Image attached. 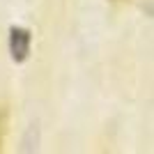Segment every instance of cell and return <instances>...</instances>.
I'll return each instance as SVG.
<instances>
[{"instance_id": "1", "label": "cell", "mask_w": 154, "mask_h": 154, "mask_svg": "<svg viewBox=\"0 0 154 154\" xmlns=\"http://www.w3.org/2000/svg\"><path fill=\"white\" fill-rule=\"evenodd\" d=\"M9 51H12L16 62H23L28 58V51H30V35H28V30L14 28L12 35H9Z\"/></svg>"}, {"instance_id": "2", "label": "cell", "mask_w": 154, "mask_h": 154, "mask_svg": "<svg viewBox=\"0 0 154 154\" xmlns=\"http://www.w3.org/2000/svg\"><path fill=\"white\" fill-rule=\"evenodd\" d=\"M7 127H9V106H7V103H0V149L5 145Z\"/></svg>"}, {"instance_id": "3", "label": "cell", "mask_w": 154, "mask_h": 154, "mask_svg": "<svg viewBox=\"0 0 154 154\" xmlns=\"http://www.w3.org/2000/svg\"><path fill=\"white\" fill-rule=\"evenodd\" d=\"M113 2H122V0H113Z\"/></svg>"}]
</instances>
